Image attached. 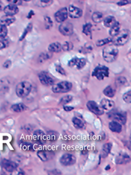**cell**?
<instances>
[{"instance_id": "obj_5", "label": "cell", "mask_w": 131, "mask_h": 175, "mask_svg": "<svg viewBox=\"0 0 131 175\" xmlns=\"http://www.w3.org/2000/svg\"><path fill=\"white\" fill-rule=\"evenodd\" d=\"M72 83L67 81H63L57 84L53 85L52 90L54 93H67L70 91L72 88Z\"/></svg>"}, {"instance_id": "obj_25", "label": "cell", "mask_w": 131, "mask_h": 175, "mask_svg": "<svg viewBox=\"0 0 131 175\" xmlns=\"http://www.w3.org/2000/svg\"><path fill=\"white\" fill-rule=\"evenodd\" d=\"M34 4L41 8H45L53 4V0H34Z\"/></svg>"}, {"instance_id": "obj_12", "label": "cell", "mask_w": 131, "mask_h": 175, "mask_svg": "<svg viewBox=\"0 0 131 175\" xmlns=\"http://www.w3.org/2000/svg\"><path fill=\"white\" fill-rule=\"evenodd\" d=\"M11 82L10 78L8 77H4V78L0 79V94H5L9 92V89L11 88Z\"/></svg>"}, {"instance_id": "obj_40", "label": "cell", "mask_w": 131, "mask_h": 175, "mask_svg": "<svg viewBox=\"0 0 131 175\" xmlns=\"http://www.w3.org/2000/svg\"><path fill=\"white\" fill-rule=\"evenodd\" d=\"M127 82V80L126 79V78H124V77H122V76L118 77V78L115 80V83H116V85L118 86H124V85H126V83Z\"/></svg>"}, {"instance_id": "obj_2", "label": "cell", "mask_w": 131, "mask_h": 175, "mask_svg": "<svg viewBox=\"0 0 131 175\" xmlns=\"http://www.w3.org/2000/svg\"><path fill=\"white\" fill-rule=\"evenodd\" d=\"M130 38V31L128 30H122L116 36L112 37V43L116 47L124 46L128 42Z\"/></svg>"}, {"instance_id": "obj_10", "label": "cell", "mask_w": 131, "mask_h": 175, "mask_svg": "<svg viewBox=\"0 0 131 175\" xmlns=\"http://www.w3.org/2000/svg\"><path fill=\"white\" fill-rule=\"evenodd\" d=\"M86 107L89 111L97 116H101L104 113V110L99 105H98V104L94 101H89L86 104Z\"/></svg>"}, {"instance_id": "obj_26", "label": "cell", "mask_w": 131, "mask_h": 175, "mask_svg": "<svg viewBox=\"0 0 131 175\" xmlns=\"http://www.w3.org/2000/svg\"><path fill=\"white\" fill-rule=\"evenodd\" d=\"M72 123H73L75 128L77 129H83L85 127V126H86L85 123L83 122L81 119L77 117V116L73 117V119H72Z\"/></svg>"}, {"instance_id": "obj_27", "label": "cell", "mask_w": 131, "mask_h": 175, "mask_svg": "<svg viewBox=\"0 0 131 175\" xmlns=\"http://www.w3.org/2000/svg\"><path fill=\"white\" fill-rule=\"evenodd\" d=\"M104 25H105L106 28H111L112 27L115 23H116V18L114 16H108L105 18L103 19Z\"/></svg>"}, {"instance_id": "obj_39", "label": "cell", "mask_w": 131, "mask_h": 175, "mask_svg": "<svg viewBox=\"0 0 131 175\" xmlns=\"http://www.w3.org/2000/svg\"><path fill=\"white\" fill-rule=\"evenodd\" d=\"M61 48H62V50H64V51H71L74 48V45L71 42L66 41L65 43L61 46Z\"/></svg>"}, {"instance_id": "obj_41", "label": "cell", "mask_w": 131, "mask_h": 175, "mask_svg": "<svg viewBox=\"0 0 131 175\" xmlns=\"http://www.w3.org/2000/svg\"><path fill=\"white\" fill-rule=\"evenodd\" d=\"M9 45V41L8 39H6L5 37V38H1V40H0V50L8 47Z\"/></svg>"}, {"instance_id": "obj_19", "label": "cell", "mask_w": 131, "mask_h": 175, "mask_svg": "<svg viewBox=\"0 0 131 175\" xmlns=\"http://www.w3.org/2000/svg\"><path fill=\"white\" fill-rule=\"evenodd\" d=\"M108 127H109L110 130L113 132L120 133V132L122 131V124H120L118 121H111L109 123V124H108Z\"/></svg>"}, {"instance_id": "obj_28", "label": "cell", "mask_w": 131, "mask_h": 175, "mask_svg": "<svg viewBox=\"0 0 131 175\" xmlns=\"http://www.w3.org/2000/svg\"><path fill=\"white\" fill-rule=\"evenodd\" d=\"M111 147H112V144L111 143H105L103 146H102V157L105 158L108 155V154L111 152Z\"/></svg>"}, {"instance_id": "obj_52", "label": "cell", "mask_w": 131, "mask_h": 175, "mask_svg": "<svg viewBox=\"0 0 131 175\" xmlns=\"http://www.w3.org/2000/svg\"><path fill=\"white\" fill-rule=\"evenodd\" d=\"M110 168H111L110 165H108V166H106V168H105V170H106V171H108V170H109Z\"/></svg>"}, {"instance_id": "obj_17", "label": "cell", "mask_w": 131, "mask_h": 175, "mask_svg": "<svg viewBox=\"0 0 131 175\" xmlns=\"http://www.w3.org/2000/svg\"><path fill=\"white\" fill-rule=\"evenodd\" d=\"M4 11L5 14L6 15H10V16H14L16 14L18 13L19 9L18 8V6H15V5H12V4H9L7 6L4 8L3 9Z\"/></svg>"}, {"instance_id": "obj_15", "label": "cell", "mask_w": 131, "mask_h": 175, "mask_svg": "<svg viewBox=\"0 0 131 175\" xmlns=\"http://www.w3.org/2000/svg\"><path fill=\"white\" fill-rule=\"evenodd\" d=\"M33 139H34V141L37 142V143H39V144H43L47 140L46 135L40 130H36V131L34 132Z\"/></svg>"}, {"instance_id": "obj_45", "label": "cell", "mask_w": 131, "mask_h": 175, "mask_svg": "<svg viewBox=\"0 0 131 175\" xmlns=\"http://www.w3.org/2000/svg\"><path fill=\"white\" fill-rule=\"evenodd\" d=\"M21 146V148L23 149H25V150L27 151H31L33 149V146H32V144H31V143H23V144L20 145Z\"/></svg>"}, {"instance_id": "obj_33", "label": "cell", "mask_w": 131, "mask_h": 175, "mask_svg": "<svg viewBox=\"0 0 131 175\" xmlns=\"http://www.w3.org/2000/svg\"><path fill=\"white\" fill-rule=\"evenodd\" d=\"M112 42V37H108V38L102 39V40H99L96 42V46L97 47H102L104 45H106L109 43Z\"/></svg>"}, {"instance_id": "obj_35", "label": "cell", "mask_w": 131, "mask_h": 175, "mask_svg": "<svg viewBox=\"0 0 131 175\" xmlns=\"http://www.w3.org/2000/svg\"><path fill=\"white\" fill-rule=\"evenodd\" d=\"M72 100H73V97L71 95H66L60 100L59 104L61 105H66L68 103H70Z\"/></svg>"}, {"instance_id": "obj_24", "label": "cell", "mask_w": 131, "mask_h": 175, "mask_svg": "<svg viewBox=\"0 0 131 175\" xmlns=\"http://www.w3.org/2000/svg\"><path fill=\"white\" fill-rule=\"evenodd\" d=\"M49 51L51 53H59L61 51L62 48H61V44L58 42H55L50 44L48 47Z\"/></svg>"}, {"instance_id": "obj_1", "label": "cell", "mask_w": 131, "mask_h": 175, "mask_svg": "<svg viewBox=\"0 0 131 175\" xmlns=\"http://www.w3.org/2000/svg\"><path fill=\"white\" fill-rule=\"evenodd\" d=\"M118 49L115 45H109L105 47L102 51V56L107 63H112L115 61L118 56Z\"/></svg>"}, {"instance_id": "obj_4", "label": "cell", "mask_w": 131, "mask_h": 175, "mask_svg": "<svg viewBox=\"0 0 131 175\" xmlns=\"http://www.w3.org/2000/svg\"><path fill=\"white\" fill-rule=\"evenodd\" d=\"M92 75L96 79L103 80L109 75V69L107 66L103 65H99L96 66L93 72Z\"/></svg>"}, {"instance_id": "obj_20", "label": "cell", "mask_w": 131, "mask_h": 175, "mask_svg": "<svg viewBox=\"0 0 131 175\" xmlns=\"http://www.w3.org/2000/svg\"><path fill=\"white\" fill-rule=\"evenodd\" d=\"M115 161H116V163L118 164V165H124V164H127L130 162V155H128L127 154H120L116 158Z\"/></svg>"}, {"instance_id": "obj_30", "label": "cell", "mask_w": 131, "mask_h": 175, "mask_svg": "<svg viewBox=\"0 0 131 175\" xmlns=\"http://www.w3.org/2000/svg\"><path fill=\"white\" fill-rule=\"evenodd\" d=\"M92 19L95 23H100V22H102L104 19L103 14L99 12H94L92 15Z\"/></svg>"}, {"instance_id": "obj_13", "label": "cell", "mask_w": 131, "mask_h": 175, "mask_svg": "<svg viewBox=\"0 0 131 175\" xmlns=\"http://www.w3.org/2000/svg\"><path fill=\"white\" fill-rule=\"evenodd\" d=\"M67 17H68V12H67V9L65 7L61 8L55 14V18L58 23L65 21L67 19Z\"/></svg>"}, {"instance_id": "obj_9", "label": "cell", "mask_w": 131, "mask_h": 175, "mask_svg": "<svg viewBox=\"0 0 131 175\" xmlns=\"http://www.w3.org/2000/svg\"><path fill=\"white\" fill-rule=\"evenodd\" d=\"M76 157L73 154L65 153L60 158V163L64 166H71L76 163Z\"/></svg>"}, {"instance_id": "obj_21", "label": "cell", "mask_w": 131, "mask_h": 175, "mask_svg": "<svg viewBox=\"0 0 131 175\" xmlns=\"http://www.w3.org/2000/svg\"><path fill=\"white\" fill-rule=\"evenodd\" d=\"M15 18L14 16H10V15H5L0 18V24L5 26H9L12 24H13L15 21Z\"/></svg>"}, {"instance_id": "obj_36", "label": "cell", "mask_w": 131, "mask_h": 175, "mask_svg": "<svg viewBox=\"0 0 131 175\" xmlns=\"http://www.w3.org/2000/svg\"><path fill=\"white\" fill-rule=\"evenodd\" d=\"M8 34L7 26L0 24V38H5Z\"/></svg>"}, {"instance_id": "obj_8", "label": "cell", "mask_w": 131, "mask_h": 175, "mask_svg": "<svg viewBox=\"0 0 131 175\" xmlns=\"http://www.w3.org/2000/svg\"><path fill=\"white\" fill-rule=\"evenodd\" d=\"M58 29H59L60 33L64 36H71L74 32V26L70 22H62L60 25Z\"/></svg>"}, {"instance_id": "obj_50", "label": "cell", "mask_w": 131, "mask_h": 175, "mask_svg": "<svg viewBox=\"0 0 131 175\" xmlns=\"http://www.w3.org/2000/svg\"><path fill=\"white\" fill-rule=\"evenodd\" d=\"M75 109V108L74 107H71V106H66V105H64V110H65V111H71V110H73Z\"/></svg>"}, {"instance_id": "obj_11", "label": "cell", "mask_w": 131, "mask_h": 175, "mask_svg": "<svg viewBox=\"0 0 131 175\" xmlns=\"http://www.w3.org/2000/svg\"><path fill=\"white\" fill-rule=\"evenodd\" d=\"M1 166L8 172H13L18 168V164L8 159H2L1 162Z\"/></svg>"}, {"instance_id": "obj_22", "label": "cell", "mask_w": 131, "mask_h": 175, "mask_svg": "<svg viewBox=\"0 0 131 175\" xmlns=\"http://www.w3.org/2000/svg\"><path fill=\"white\" fill-rule=\"evenodd\" d=\"M120 31H121V24L117 21L112 27L110 28L109 34L111 37H114L115 36H116L120 32Z\"/></svg>"}, {"instance_id": "obj_44", "label": "cell", "mask_w": 131, "mask_h": 175, "mask_svg": "<svg viewBox=\"0 0 131 175\" xmlns=\"http://www.w3.org/2000/svg\"><path fill=\"white\" fill-rule=\"evenodd\" d=\"M56 70L58 72V73L61 74V75H67V74H66L65 70H64V69H63L62 66H60L59 64H58V65L56 66Z\"/></svg>"}, {"instance_id": "obj_23", "label": "cell", "mask_w": 131, "mask_h": 175, "mask_svg": "<svg viewBox=\"0 0 131 175\" xmlns=\"http://www.w3.org/2000/svg\"><path fill=\"white\" fill-rule=\"evenodd\" d=\"M27 109V108L26 105L22 103L15 104V105H12V107H11V110L13 112H15V113H20V112L24 111Z\"/></svg>"}, {"instance_id": "obj_53", "label": "cell", "mask_w": 131, "mask_h": 175, "mask_svg": "<svg viewBox=\"0 0 131 175\" xmlns=\"http://www.w3.org/2000/svg\"><path fill=\"white\" fill-rule=\"evenodd\" d=\"M2 5L1 3H0V12H1V11L2 10Z\"/></svg>"}, {"instance_id": "obj_49", "label": "cell", "mask_w": 131, "mask_h": 175, "mask_svg": "<svg viewBox=\"0 0 131 175\" xmlns=\"http://www.w3.org/2000/svg\"><path fill=\"white\" fill-rule=\"evenodd\" d=\"M11 66H12V62H11L10 60L5 61V62L3 63V67H4L5 69H9Z\"/></svg>"}, {"instance_id": "obj_42", "label": "cell", "mask_w": 131, "mask_h": 175, "mask_svg": "<svg viewBox=\"0 0 131 175\" xmlns=\"http://www.w3.org/2000/svg\"><path fill=\"white\" fill-rule=\"evenodd\" d=\"M123 100L127 104L131 103V91H128L126 93H124V95H123Z\"/></svg>"}, {"instance_id": "obj_6", "label": "cell", "mask_w": 131, "mask_h": 175, "mask_svg": "<svg viewBox=\"0 0 131 175\" xmlns=\"http://www.w3.org/2000/svg\"><path fill=\"white\" fill-rule=\"evenodd\" d=\"M108 116L113 120L118 121L121 124H125L127 122V115L122 112L116 111V110H111V111L108 113Z\"/></svg>"}, {"instance_id": "obj_37", "label": "cell", "mask_w": 131, "mask_h": 175, "mask_svg": "<svg viewBox=\"0 0 131 175\" xmlns=\"http://www.w3.org/2000/svg\"><path fill=\"white\" fill-rule=\"evenodd\" d=\"M32 28H33L32 23H30L29 25H28L27 26V28H25V30H24V31L23 34H22L21 37H20V41H21V40H23L25 38V37H26L27 34L28 33L31 32V31H32Z\"/></svg>"}, {"instance_id": "obj_14", "label": "cell", "mask_w": 131, "mask_h": 175, "mask_svg": "<svg viewBox=\"0 0 131 175\" xmlns=\"http://www.w3.org/2000/svg\"><path fill=\"white\" fill-rule=\"evenodd\" d=\"M67 12H68V16H70L71 18H79L83 15L82 9L77 6H70L67 9Z\"/></svg>"}, {"instance_id": "obj_38", "label": "cell", "mask_w": 131, "mask_h": 175, "mask_svg": "<svg viewBox=\"0 0 131 175\" xmlns=\"http://www.w3.org/2000/svg\"><path fill=\"white\" fill-rule=\"evenodd\" d=\"M58 135L55 131H49L48 134L46 135L47 139L50 140V141H56L58 139Z\"/></svg>"}, {"instance_id": "obj_31", "label": "cell", "mask_w": 131, "mask_h": 175, "mask_svg": "<svg viewBox=\"0 0 131 175\" xmlns=\"http://www.w3.org/2000/svg\"><path fill=\"white\" fill-rule=\"evenodd\" d=\"M103 93L107 97H113L114 96H115V93H116V91H115V89H114L111 86H107V87L104 89Z\"/></svg>"}, {"instance_id": "obj_18", "label": "cell", "mask_w": 131, "mask_h": 175, "mask_svg": "<svg viewBox=\"0 0 131 175\" xmlns=\"http://www.w3.org/2000/svg\"><path fill=\"white\" fill-rule=\"evenodd\" d=\"M115 106V104L113 101L108 98H104L101 101L100 107L104 110H111L114 109Z\"/></svg>"}, {"instance_id": "obj_48", "label": "cell", "mask_w": 131, "mask_h": 175, "mask_svg": "<svg viewBox=\"0 0 131 175\" xmlns=\"http://www.w3.org/2000/svg\"><path fill=\"white\" fill-rule=\"evenodd\" d=\"M128 4H130V0H121V1L118 2V6H126V5Z\"/></svg>"}, {"instance_id": "obj_34", "label": "cell", "mask_w": 131, "mask_h": 175, "mask_svg": "<svg viewBox=\"0 0 131 175\" xmlns=\"http://www.w3.org/2000/svg\"><path fill=\"white\" fill-rule=\"evenodd\" d=\"M86 64V59H84V58H78V60H77V65H76V67H77V69L80 70V69H83Z\"/></svg>"}, {"instance_id": "obj_43", "label": "cell", "mask_w": 131, "mask_h": 175, "mask_svg": "<svg viewBox=\"0 0 131 175\" xmlns=\"http://www.w3.org/2000/svg\"><path fill=\"white\" fill-rule=\"evenodd\" d=\"M44 20H45V28H46V29H50V28H51L53 25V21H52V19L49 18V17L45 16V18H44Z\"/></svg>"}, {"instance_id": "obj_32", "label": "cell", "mask_w": 131, "mask_h": 175, "mask_svg": "<svg viewBox=\"0 0 131 175\" xmlns=\"http://www.w3.org/2000/svg\"><path fill=\"white\" fill-rule=\"evenodd\" d=\"M51 57H52L51 53H45V52H44V53H42L40 55H39L38 60H39V63H44L45 60L50 59Z\"/></svg>"}, {"instance_id": "obj_55", "label": "cell", "mask_w": 131, "mask_h": 175, "mask_svg": "<svg viewBox=\"0 0 131 175\" xmlns=\"http://www.w3.org/2000/svg\"><path fill=\"white\" fill-rule=\"evenodd\" d=\"M0 2H1V0H0Z\"/></svg>"}, {"instance_id": "obj_47", "label": "cell", "mask_w": 131, "mask_h": 175, "mask_svg": "<svg viewBox=\"0 0 131 175\" xmlns=\"http://www.w3.org/2000/svg\"><path fill=\"white\" fill-rule=\"evenodd\" d=\"M9 4L15 5V6H20L22 4V0H7Z\"/></svg>"}, {"instance_id": "obj_51", "label": "cell", "mask_w": 131, "mask_h": 175, "mask_svg": "<svg viewBox=\"0 0 131 175\" xmlns=\"http://www.w3.org/2000/svg\"><path fill=\"white\" fill-rule=\"evenodd\" d=\"M34 15V11H31V12H29V14H28V15H27V18H32V16L33 15Z\"/></svg>"}, {"instance_id": "obj_54", "label": "cell", "mask_w": 131, "mask_h": 175, "mask_svg": "<svg viewBox=\"0 0 131 175\" xmlns=\"http://www.w3.org/2000/svg\"><path fill=\"white\" fill-rule=\"evenodd\" d=\"M24 1H25V2H29V1H31V0H24Z\"/></svg>"}, {"instance_id": "obj_29", "label": "cell", "mask_w": 131, "mask_h": 175, "mask_svg": "<svg viewBox=\"0 0 131 175\" xmlns=\"http://www.w3.org/2000/svg\"><path fill=\"white\" fill-rule=\"evenodd\" d=\"M92 28L93 25L90 23H86L83 26V33L90 38H92Z\"/></svg>"}, {"instance_id": "obj_7", "label": "cell", "mask_w": 131, "mask_h": 175, "mask_svg": "<svg viewBox=\"0 0 131 175\" xmlns=\"http://www.w3.org/2000/svg\"><path fill=\"white\" fill-rule=\"evenodd\" d=\"M39 79L40 81V82L42 83V85L45 86H53L55 84V79L52 77L51 75H49V73H48L47 72H41L40 73H39Z\"/></svg>"}, {"instance_id": "obj_3", "label": "cell", "mask_w": 131, "mask_h": 175, "mask_svg": "<svg viewBox=\"0 0 131 175\" xmlns=\"http://www.w3.org/2000/svg\"><path fill=\"white\" fill-rule=\"evenodd\" d=\"M32 86L29 82H21L16 86L15 92L17 96L19 97H25L31 92Z\"/></svg>"}, {"instance_id": "obj_46", "label": "cell", "mask_w": 131, "mask_h": 175, "mask_svg": "<svg viewBox=\"0 0 131 175\" xmlns=\"http://www.w3.org/2000/svg\"><path fill=\"white\" fill-rule=\"evenodd\" d=\"M77 60H78V57L72 58V59L68 62V66H70V67H75V66H76V65H77Z\"/></svg>"}, {"instance_id": "obj_16", "label": "cell", "mask_w": 131, "mask_h": 175, "mask_svg": "<svg viewBox=\"0 0 131 175\" xmlns=\"http://www.w3.org/2000/svg\"><path fill=\"white\" fill-rule=\"evenodd\" d=\"M53 154H54L50 151L40 150L37 152V156L42 162H48V161L51 160L53 157Z\"/></svg>"}]
</instances>
